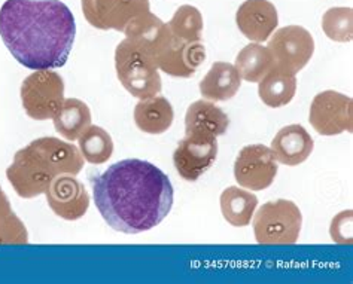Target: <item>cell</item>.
I'll return each instance as SVG.
<instances>
[{"label": "cell", "mask_w": 353, "mask_h": 284, "mask_svg": "<svg viewBox=\"0 0 353 284\" xmlns=\"http://www.w3.org/2000/svg\"><path fill=\"white\" fill-rule=\"evenodd\" d=\"M296 93V76L274 64V67L259 80L258 94L268 107H283L292 102Z\"/></svg>", "instance_id": "d6986e66"}, {"label": "cell", "mask_w": 353, "mask_h": 284, "mask_svg": "<svg viewBox=\"0 0 353 284\" xmlns=\"http://www.w3.org/2000/svg\"><path fill=\"white\" fill-rule=\"evenodd\" d=\"M173 38L183 42H201L203 15L196 6L182 5L167 23Z\"/></svg>", "instance_id": "cb8c5ba5"}, {"label": "cell", "mask_w": 353, "mask_h": 284, "mask_svg": "<svg viewBox=\"0 0 353 284\" xmlns=\"http://www.w3.org/2000/svg\"><path fill=\"white\" fill-rule=\"evenodd\" d=\"M0 36L24 67L59 69L75 42V17L60 0H6L0 8Z\"/></svg>", "instance_id": "7a4b0ae2"}, {"label": "cell", "mask_w": 353, "mask_h": 284, "mask_svg": "<svg viewBox=\"0 0 353 284\" xmlns=\"http://www.w3.org/2000/svg\"><path fill=\"white\" fill-rule=\"evenodd\" d=\"M83 161L75 144L57 137H41L14 155L6 177L18 197L30 199L45 194L57 176H78Z\"/></svg>", "instance_id": "3957f363"}, {"label": "cell", "mask_w": 353, "mask_h": 284, "mask_svg": "<svg viewBox=\"0 0 353 284\" xmlns=\"http://www.w3.org/2000/svg\"><path fill=\"white\" fill-rule=\"evenodd\" d=\"M331 237L337 243H352V210L343 212L337 217L332 219Z\"/></svg>", "instance_id": "4316f807"}, {"label": "cell", "mask_w": 353, "mask_h": 284, "mask_svg": "<svg viewBox=\"0 0 353 284\" xmlns=\"http://www.w3.org/2000/svg\"><path fill=\"white\" fill-rule=\"evenodd\" d=\"M234 67L241 79L259 82L274 67L273 54L261 43H249L237 54Z\"/></svg>", "instance_id": "7402d4cb"}, {"label": "cell", "mask_w": 353, "mask_h": 284, "mask_svg": "<svg viewBox=\"0 0 353 284\" xmlns=\"http://www.w3.org/2000/svg\"><path fill=\"white\" fill-rule=\"evenodd\" d=\"M92 197L105 222L123 234H141L160 225L173 207L167 174L143 160H123L91 179Z\"/></svg>", "instance_id": "6da1fadb"}, {"label": "cell", "mask_w": 353, "mask_h": 284, "mask_svg": "<svg viewBox=\"0 0 353 284\" xmlns=\"http://www.w3.org/2000/svg\"><path fill=\"white\" fill-rule=\"evenodd\" d=\"M353 102L349 96L337 91H322L314 96L310 105L309 119L316 133L321 135H339L352 133Z\"/></svg>", "instance_id": "9c48e42d"}, {"label": "cell", "mask_w": 353, "mask_h": 284, "mask_svg": "<svg viewBox=\"0 0 353 284\" xmlns=\"http://www.w3.org/2000/svg\"><path fill=\"white\" fill-rule=\"evenodd\" d=\"M174 112L169 100L154 96L141 100L134 107V122L146 134H163L173 124Z\"/></svg>", "instance_id": "e0dca14e"}, {"label": "cell", "mask_w": 353, "mask_h": 284, "mask_svg": "<svg viewBox=\"0 0 353 284\" xmlns=\"http://www.w3.org/2000/svg\"><path fill=\"white\" fill-rule=\"evenodd\" d=\"M29 232L11 208V203L0 188V244H27Z\"/></svg>", "instance_id": "d4e9b609"}, {"label": "cell", "mask_w": 353, "mask_h": 284, "mask_svg": "<svg viewBox=\"0 0 353 284\" xmlns=\"http://www.w3.org/2000/svg\"><path fill=\"white\" fill-rule=\"evenodd\" d=\"M254 234L259 244H295L299 241L303 215L290 199H276L254 213Z\"/></svg>", "instance_id": "5b68a950"}, {"label": "cell", "mask_w": 353, "mask_h": 284, "mask_svg": "<svg viewBox=\"0 0 353 284\" xmlns=\"http://www.w3.org/2000/svg\"><path fill=\"white\" fill-rule=\"evenodd\" d=\"M241 87V78L234 64L216 61L200 82V93L209 102H227L233 98Z\"/></svg>", "instance_id": "2e32d148"}, {"label": "cell", "mask_w": 353, "mask_h": 284, "mask_svg": "<svg viewBox=\"0 0 353 284\" xmlns=\"http://www.w3.org/2000/svg\"><path fill=\"white\" fill-rule=\"evenodd\" d=\"M352 8H331L322 17L323 33L334 42L346 43L353 38Z\"/></svg>", "instance_id": "484cf974"}, {"label": "cell", "mask_w": 353, "mask_h": 284, "mask_svg": "<svg viewBox=\"0 0 353 284\" xmlns=\"http://www.w3.org/2000/svg\"><path fill=\"white\" fill-rule=\"evenodd\" d=\"M45 195L50 208L64 221H78L88 212L90 195L77 176H57Z\"/></svg>", "instance_id": "7c38bea8"}, {"label": "cell", "mask_w": 353, "mask_h": 284, "mask_svg": "<svg viewBox=\"0 0 353 284\" xmlns=\"http://www.w3.org/2000/svg\"><path fill=\"white\" fill-rule=\"evenodd\" d=\"M115 69L119 82L132 96L145 100L161 93L158 57L148 45L125 38L115 50Z\"/></svg>", "instance_id": "277c9868"}, {"label": "cell", "mask_w": 353, "mask_h": 284, "mask_svg": "<svg viewBox=\"0 0 353 284\" xmlns=\"http://www.w3.org/2000/svg\"><path fill=\"white\" fill-rule=\"evenodd\" d=\"M87 21L99 30L124 32L133 18L151 12L150 0H82Z\"/></svg>", "instance_id": "8fae6325"}, {"label": "cell", "mask_w": 353, "mask_h": 284, "mask_svg": "<svg viewBox=\"0 0 353 284\" xmlns=\"http://www.w3.org/2000/svg\"><path fill=\"white\" fill-rule=\"evenodd\" d=\"M267 48L273 54L276 66L296 75L313 57L314 41L304 27L286 25L272 34Z\"/></svg>", "instance_id": "ba28073f"}, {"label": "cell", "mask_w": 353, "mask_h": 284, "mask_svg": "<svg viewBox=\"0 0 353 284\" xmlns=\"http://www.w3.org/2000/svg\"><path fill=\"white\" fill-rule=\"evenodd\" d=\"M52 121L60 135L69 142H75L91 125V111L82 100L64 98L61 109Z\"/></svg>", "instance_id": "44dd1931"}, {"label": "cell", "mask_w": 353, "mask_h": 284, "mask_svg": "<svg viewBox=\"0 0 353 284\" xmlns=\"http://www.w3.org/2000/svg\"><path fill=\"white\" fill-rule=\"evenodd\" d=\"M314 148L309 131L300 124H291L277 131L270 149L277 162L288 167H295L307 160Z\"/></svg>", "instance_id": "9a60e30c"}, {"label": "cell", "mask_w": 353, "mask_h": 284, "mask_svg": "<svg viewBox=\"0 0 353 284\" xmlns=\"http://www.w3.org/2000/svg\"><path fill=\"white\" fill-rule=\"evenodd\" d=\"M230 125L228 115L209 100L194 102L185 115V133L203 131L219 137L225 134Z\"/></svg>", "instance_id": "ac0fdd59"}, {"label": "cell", "mask_w": 353, "mask_h": 284, "mask_svg": "<svg viewBox=\"0 0 353 284\" xmlns=\"http://www.w3.org/2000/svg\"><path fill=\"white\" fill-rule=\"evenodd\" d=\"M277 176V161L272 149L264 144H249L240 151L234 162V177L240 188L264 190Z\"/></svg>", "instance_id": "30bf717a"}, {"label": "cell", "mask_w": 353, "mask_h": 284, "mask_svg": "<svg viewBox=\"0 0 353 284\" xmlns=\"http://www.w3.org/2000/svg\"><path fill=\"white\" fill-rule=\"evenodd\" d=\"M64 102V80L57 72L36 70L21 85V103L36 121L54 119Z\"/></svg>", "instance_id": "8992f818"}, {"label": "cell", "mask_w": 353, "mask_h": 284, "mask_svg": "<svg viewBox=\"0 0 353 284\" xmlns=\"http://www.w3.org/2000/svg\"><path fill=\"white\" fill-rule=\"evenodd\" d=\"M236 23L246 39L263 43L270 39L279 24L277 9L268 0H245L236 12Z\"/></svg>", "instance_id": "4fadbf2b"}, {"label": "cell", "mask_w": 353, "mask_h": 284, "mask_svg": "<svg viewBox=\"0 0 353 284\" xmlns=\"http://www.w3.org/2000/svg\"><path fill=\"white\" fill-rule=\"evenodd\" d=\"M81 155L92 166H101L114 153V140L105 128L90 125L78 139Z\"/></svg>", "instance_id": "603a6c76"}, {"label": "cell", "mask_w": 353, "mask_h": 284, "mask_svg": "<svg viewBox=\"0 0 353 284\" xmlns=\"http://www.w3.org/2000/svg\"><path fill=\"white\" fill-rule=\"evenodd\" d=\"M206 60L201 42H183L172 36L170 42L158 56V69L174 78H191Z\"/></svg>", "instance_id": "5bb4252c"}, {"label": "cell", "mask_w": 353, "mask_h": 284, "mask_svg": "<svg viewBox=\"0 0 353 284\" xmlns=\"http://www.w3.org/2000/svg\"><path fill=\"white\" fill-rule=\"evenodd\" d=\"M221 212L225 221L236 228L248 226L252 221L258 198L245 188L230 186L221 194Z\"/></svg>", "instance_id": "ffe728a7"}, {"label": "cell", "mask_w": 353, "mask_h": 284, "mask_svg": "<svg viewBox=\"0 0 353 284\" xmlns=\"http://www.w3.org/2000/svg\"><path fill=\"white\" fill-rule=\"evenodd\" d=\"M218 157L216 137L203 131H187L173 152V164L187 182L199 180Z\"/></svg>", "instance_id": "52a82bcc"}]
</instances>
